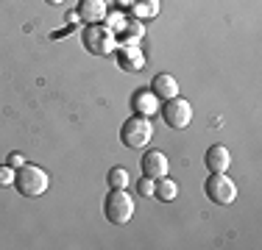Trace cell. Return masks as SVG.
<instances>
[{"mask_svg": "<svg viewBox=\"0 0 262 250\" xmlns=\"http://www.w3.org/2000/svg\"><path fill=\"white\" fill-rule=\"evenodd\" d=\"M48 184H51L48 172L42 170V167H36V164H23V167H17V172H14V186H17V192H20L23 197L45 195Z\"/></svg>", "mask_w": 262, "mask_h": 250, "instance_id": "6da1fadb", "label": "cell"}, {"mask_svg": "<svg viewBox=\"0 0 262 250\" xmlns=\"http://www.w3.org/2000/svg\"><path fill=\"white\" fill-rule=\"evenodd\" d=\"M151 136H154V125H151V120H148V117L134 114V117H128V120L123 122L120 139H123V145L131 147V150L145 147L148 142H151Z\"/></svg>", "mask_w": 262, "mask_h": 250, "instance_id": "7a4b0ae2", "label": "cell"}, {"mask_svg": "<svg viewBox=\"0 0 262 250\" xmlns=\"http://www.w3.org/2000/svg\"><path fill=\"white\" fill-rule=\"evenodd\" d=\"M103 214L109 222L126 225L131 217H134V197H131L126 189H112L109 197H106V203H103Z\"/></svg>", "mask_w": 262, "mask_h": 250, "instance_id": "3957f363", "label": "cell"}, {"mask_svg": "<svg viewBox=\"0 0 262 250\" xmlns=\"http://www.w3.org/2000/svg\"><path fill=\"white\" fill-rule=\"evenodd\" d=\"M84 45H86L90 53H95V56H109V53L117 50V36H115L112 28L95 22V25H90V28L84 31Z\"/></svg>", "mask_w": 262, "mask_h": 250, "instance_id": "277c9868", "label": "cell"}, {"mask_svg": "<svg viewBox=\"0 0 262 250\" xmlns=\"http://www.w3.org/2000/svg\"><path fill=\"white\" fill-rule=\"evenodd\" d=\"M204 192L217 206H229L237 200V186L232 178H226V172H212L207 178V184H204Z\"/></svg>", "mask_w": 262, "mask_h": 250, "instance_id": "5b68a950", "label": "cell"}, {"mask_svg": "<svg viewBox=\"0 0 262 250\" xmlns=\"http://www.w3.org/2000/svg\"><path fill=\"white\" fill-rule=\"evenodd\" d=\"M162 117H165V122H167V128H173V131H182L187 128V125L192 122V106L187 103L184 97H170L165 106H162Z\"/></svg>", "mask_w": 262, "mask_h": 250, "instance_id": "8992f818", "label": "cell"}, {"mask_svg": "<svg viewBox=\"0 0 262 250\" xmlns=\"http://www.w3.org/2000/svg\"><path fill=\"white\" fill-rule=\"evenodd\" d=\"M170 172V161H167V156L162 153V150H151V153L142 156V175L145 178H165V175Z\"/></svg>", "mask_w": 262, "mask_h": 250, "instance_id": "52a82bcc", "label": "cell"}, {"mask_svg": "<svg viewBox=\"0 0 262 250\" xmlns=\"http://www.w3.org/2000/svg\"><path fill=\"white\" fill-rule=\"evenodd\" d=\"M131 109H134V114H140V117H154L159 111V97L154 95L151 89H140V92H134V97H131Z\"/></svg>", "mask_w": 262, "mask_h": 250, "instance_id": "ba28073f", "label": "cell"}, {"mask_svg": "<svg viewBox=\"0 0 262 250\" xmlns=\"http://www.w3.org/2000/svg\"><path fill=\"white\" fill-rule=\"evenodd\" d=\"M76 14H78L84 22L95 25V22H103V20H106V14H109V6H106V0H81V6H78Z\"/></svg>", "mask_w": 262, "mask_h": 250, "instance_id": "9c48e42d", "label": "cell"}, {"mask_svg": "<svg viewBox=\"0 0 262 250\" xmlns=\"http://www.w3.org/2000/svg\"><path fill=\"white\" fill-rule=\"evenodd\" d=\"M117 64L128 72H137V70L145 67V56H142V50L137 45H126V47L117 50Z\"/></svg>", "mask_w": 262, "mask_h": 250, "instance_id": "30bf717a", "label": "cell"}, {"mask_svg": "<svg viewBox=\"0 0 262 250\" xmlns=\"http://www.w3.org/2000/svg\"><path fill=\"white\" fill-rule=\"evenodd\" d=\"M151 92L159 100H170V97L179 95V81L173 78V75H167V72H159L157 78H154V84H151Z\"/></svg>", "mask_w": 262, "mask_h": 250, "instance_id": "8fae6325", "label": "cell"}, {"mask_svg": "<svg viewBox=\"0 0 262 250\" xmlns=\"http://www.w3.org/2000/svg\"><path fill=\"white\" fill-rule=\"evenodd\" d=\"M207 167L212 172H226L229 170V164H232V156H229V147H223V145H212L207 150Z\"/></svg>", "mask_w": 262, "mask_h": 250, "instance_id": "7c38bea8", "label": "cell"}, {"mask_svg": "<svg viewBox=\"0 0 262 250\" xmlns=\"http://www.w3.org/2000/svg\"><path fill=\"white\" fill-rule=\"evenodd\" d=\"M128 9L137 20H151L159 14V0H128Z\"/></svg>", "mask_w": 262, "mask_h": 250, "instance_id": "4fadbf2b", "label": "cell"}, {"mask_svg": "<svg viewBox=\"0 0 262 250\" xmlns=\"http://www.w3.org/2000/svg\"><path fill=\"white\" fill-rule=\"evenodd\" d=\"M176 195H179L176 181H170L167 175L157 181V186H154V197H157V200H162V203H170V200H176Z\"/></svg>", "mask_w": 262, "mask_h": 250, "instance_id": "5bb4252c", "label": "cell"}, {"mask_svg": "<svg viewBox=\"0 0 262 250\" xmlns=\"http://www.w3.org/2000/svg\"><path fill=\"white\" fill-rule=\"evenodd\" d=\"M106 181H109V189H126L131 178H128V172L123 170V167H115V170H109Z\"/></svg>", "mask_w": 262, "mask_h": 250, "instance_id": "9a60e30c", "label": "cell"}, {"mask_svg": "<svg viewBox=\"0 0 262 250\" xmlns=\"http://www.w3.org/2000/svg\"><path fill=\"white\" fill-rule=\"evenodd\" d=\"M154 186H157V181H154V178H142L140 186H137V192H140L142 197H148V195H154Z\"/></svg>", "mask_w": 262, "mask_h": 250, "instance_id": "2e32d148", "label": "cell"}, {"mask_svg": "<svg viewBox=\"0 0 262 250\" xmlns=\"http://www.w3.org/2000/svg\"><path fill=\"white\" fill-rule=\"evenodd\" d=\"M14 184V167H0V186Z\"/></svg>", "mask_w": 262, "mask_h": 250, "instance_id": "e0dca14e", "label": "cell"}, {"mask_svg": "<svg viewBox=\"0 0 262 250\" xmlns=\"http://www.w3.org/2000/svg\"><path fill=\"white\" fill-rule=\"evenodd\" d=\"M23 164H26V156L23 153H11L9 156V167H23Z\"/></svg>", "mask_w": 262, "mask_h": 250, "instance_id": "ac0fdd59", "label": "cell"}, {"mask_svg": "<svg viewBox=\"0 0 262 250\" xmlns=\"http://www.w3.org/2000/svg\"><path fill=\"white\" fill-rule=\"evenodd\" d=\"M48 3H51V6H59V3H64V0H48Z\"/></svg>", "mask_w": 262, "mask_h": 250, "instance_id": "d6986e66", "label": "cell"}]
</instances>
